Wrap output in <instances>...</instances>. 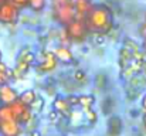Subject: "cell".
Listing matches in <instances>:
<instances>
[{"label": "cell", "instance_id": "9c48e42d", "mask_svg": "<svg viewBox=\"0 0 146 136\" xmlns=\"http://www.w3.org/2000/svg\"><path fill=\"white\" fill-rule=\"evenodd\" d=\"M74 4H75V11H77V19L84 20L92 4L91 0H74Z\"/></svg>", "mask_w": 146, "mask_h": 136}, {"label": "cell", "instance_id": "2e32d148", "mask_svg": "<svg viewBox=\"0 0 146 136\" xmlns=\"http://www.w3.org/2000/svg\"><path fill=\"white\" fill-rule=\"evenodd\" d=\"M60 41H61V45H67L71 41V38H70V36H68L65 27L62 29V31H61V34H60Z\"/></svg>", "mask_w": 146, "mask_h": 136}, {"label": "cell", "instance_id": "d6986e66", "mask_svg": "<svg viewBox=\"0 0 146 136\" xmlns=\"http://www.w3.org/2000/svg\"><path fill=\"white\" fill-rule=\"evenodd\" d=\"M58 116H60V113L54 109V111H51L48 113V119L51 121V122H55V121H58Z\"/></svg>", "mask_w": 146, "mask_h": 136}, {"label": "cell", "instance_id": "484cf974", "mask_svg": "<svg viewBox=\"0 0 146 136\" xmlns=\"http://www.w3.org/2000/svg\"><path fill=\"white\" fill-rule=\"evenodd\" d=\"M0 136H1V135H0Z\"/></svg>", "mask_w": 146, "mask_h": 136}, {"label": "cell", "instance_id": "7a4b0ae2", "mask_svg": "<svg viewBox=\"0 0 146 136\" xmlns=\"http://www.w3.org/2000/svg\"><path fill=\"white\" fill-rule=\"evenodd\" d=\"M0 135L1 136H20L21 123L10 105L1 103L0 106Z\"/></svg>", "mask_w": 146, "mask_h": 136}, {"label": "cell", "instance_id": "7c38bea8", "mask_svg": "<svg viewBox=\"0 0 146 136\" xmlns=\"http://www.w3.org/2000/svg\"><path fill=\"white\" fill-rule=\"evenodd\" d=\"M78 98H80V106H82L84 109L91 108L94 105V102H95V98L92 95H81Z\"/></svg>", "mask_w": 146, "mask_h": 136}, {"label": "cell", "instance_id": "6da1fadb", "mask_svg": "<svg viewBox=\"0 0 146 136\" xmlns=\"http://www.w3.org/2000/svg\"><path fill=\"white\" fill-rule=\"evenodd\" d=\"M85 26L90 33L105 34L112 29V11L105 4H91L85 19Z\"/></svg>", "mask_w": 146, "mask_h": 136}, {"label": "cell", "instance_id": "4fadbf2b", "mask_svg": "<svg viewBox=\"0 0 146 136\" xmlns=\"http://www.w3.org/2000/svg\"><path fill=\"white\" fill-rule=\"evenodd\" d=\"M46 4H47V0H30L29 7L33 11H43L44 7H46Z\"/></svg>", "mask_w": 146, "mask_h": 136}, {"label": "cell", "instance_id": "e0dca14e", "mask_svg": "<svg viewBox=\"0 0 146 136\" xmlns=\"http://www.w3.org/2000/svg\"><path fill=\"white\" fill-rule=\"evenodd\" d=\"M67 99H68V102L71 103V106H77V105H80V98L75 96V95H70V96H67Z\"/></svg>", "mask_w": 146, "mask_h": 136}, {"label": "cell", "instance_id": "603a6c76", "mask_svg": "<svg viewBox=\"0 0 146 136\" xmlns=\"http://www.w3.org/2000/svg\"><path fill=\"white\" fill-rule=\"evenodd\" d=\"M143 125H145V128H146V113H145V116H143Z\"/></svg>", "mask_w": 146, "mask_h": 136}, {"label": "cell", "instance_id": "8992f818", "mask_svg": "<svg viewBox=\"0 0 146 136\" xmlns=\"http://www.w3.org/2000/svg\"><path fill=\"white\" fill-rule=\"evenodd\" d=\"M17 99H19V94L11 85H9V84L0 85V102L1 103L9 105V103H11Z\"/></svg>", "mask_w": 146, "mask_h": 136}, {"label": "cell", "instance_id": "5b68a950", "mask_svg": "<svg viewBox=\"0 0 146 136\" xmlns=\"http://www.w3.org/2000/svg\"><path fill=\"white\" fill-rule=\"evenodd\" d=\"M65 30H67L71 41H82V40H85L87 34L90 33L85 26V21L80 20V19H75L72 23L65 26Z\"/></svg>", "mask_w": 146, "mask_h": 136}, {"label": "cell", "instance_id": "277c9868", "mask_svg": "<svg viewBox=\"0 0 146 136\" xmlns=\"http://www.w3.org/2000/svg\"><path fill=\"white\" fill-rule=\"evenodd\" d=\"M20 17V7L13 1H4L0 4V23L1 24H16Z\"/></svg>", "mask_w": 146, "mask_h": 136}, {"label": "cell", "instance_id": "52a82bcc", "mask_svg": "<svg viewBox=\"0 0 146 136\" xmlns=\"http://www.w3.org/2000/svg\"><path fill=\"white\" fill-rule=\"evenodd\" d=\"M57 61H58V58L55 57L54 51H52V52H51V51H46V52L43 54L41 64H40L41 71H44V72H50V71H52V70L57 67Z\"/></svg>", "mask_w": 146, "mask_h": 136}, {"label": "cell", "instance_id": "ba28073f", "mask_svg": "<svg viewBox=\"0 0 146 136\" xmlns=\"http://www.w3.org/2000/svg\"><path fill=\"white\" fill-rule=\"evenodd\" d=\"M52 108L60 113V115H64V116H70L71 115V103L68 102L67 98H55L54 102H52Z\"/></svg>", "mask_w": 146, "mask_h": 136}, {"label": "cell", "instance_id": "8fae6325", "mask_svg": "<svg viewBox=\"0 0 146 136\" xmlns=\"http://www.w3.org/2000/svg\"><path fill=\"white\" fill-rule=\"evenodd\" d=\"M19 99H20L24 105L31 106V105L36 102V99H37V94H36L33 90H27V91H24V92H21V94L19 95Z\"/></svg>", "mask_w": 146, "mask_h": 136}, {"label": "cell", "instance_id": "30bf717a", "mask_svg": "<svg viewBox=\"0 0 146 136\" xmlns=\"http://www.w3.org/2000/svg\"><path fill=\"white\" fill-rule=\"evenodd\" d=\"M54 54H55V57L58 58V61H61V62H71L72 58H74L71 50H70L67 45L57 47V48L54 50Z\"/></svg>", "mask_w": 146, "mask_h": 136}, {"label": "cell", "instance_id": "ac0fdd59", "mask_svg": "<svg viewBox=\"0 0 146 136\" xmlns=\"http://www.w3.org/2000/svg\"><path fill=\"white\" fill-rule=\"evenodd\" d=\"M10 1H13L17 7H27L30 3V0H10Z\"/></svg>", "mask_w": 146, "mask_h": 136}, {"label": "cell", "instance_id": "5bb4252c", "mask_svg": "<svg viewBox=\"0 0 146 136\" xmlns=\"http://www.w3.org/2000/svg\"><path fill=\"white\" fill-rule=\"evenodd\" d=\"M33 118V113H31V108L30 106H26V109L23 111V113L20 115V123H29Z\"/></svg>", "mask_w": 146, "mask_h": 136}, {"label": "cell", "instance_id": "d4e9b609", "mask_svg": "<svg viewBox=\"0 0 146 136\" xmlns=\"http://www.w3.org/2000/svg\"><path fill=\"white\" fill-rule=\"evenodd\" d=\"M145 23H146V17H145Z\"/></svg>", "mask_w": 146, "mask_h": 136}, {"label": "cell", "instance_id": "9a60e30c", "mask_svg": "<svg viewBox=\"0 0 146 136\" xmlns=\"http://www.w3.org/2000/svg\"><path fill=\"white\" fill-rule=\"evenodd\" d=\"M84 111H85V118H87V121L91 122V123H95V122H97V113H95L91 108L84 109Z\"/></svg>", "mask_w": 146, "mask_h": 136}, {"label": "cell", "instance_id": "cb8c5ba5", "mask_svg": "<svg viewBox=\"0 0 146 136\" xmlns=\"http://www.w3.org/2000/svg\"><path fill=\"white\" fill-rule=\"evenodd\" d=\"M4 1H9V0H0V4H1V3H4Z\"/></svg>", "mask_w": 146, "mask_h": 136}, {"label": "cell", "instance_id": "ffe728a7", "mask_svg": "<svg viewBox=\"0 0 146 136\" xmlns=\"http://www.w3.org/2000/svg\"><path fill=\"white\" fill-rule=\"evenodd\" d=\"M82 78H85V75H84V72H82V71H80V70H78V71L75 72V80H77V81H81Z\"/></svg>", "mask_w": 146, "mask_h": 136}, {"label": "cell", "instance_id": "7402d4cb", "mask_svg": "<svg viewBox=\"0 0 146 136\" xmlns=\"http://www.w3.org/2000/svg\"><path fill=\"white\" fill-rule=\"evenodd\" d=\"M30 136H40V133H38V132H33Z\"/></svg>", "mask_w": 146, "mask_h": 136}, {"label": "cell", "instance_id": "44dd1931", "mask_svg": "<svg viewBox=\"0 0 146 136\" xmlns=\"http://www.w3.org/2000/svg\"><path fill=\"white\" fill-rule=\"evenodd\" d=\"M142 106H143V109L146 111V95L143 96V99H142Z\"/></svg>", "mask_w": 146, "mask_h": 136}, {"label": "cell", "instance_id": "3957f363", "mask_svg": "<svg viewBox=\"0 0 146 136\" xmlns=\"http://www.w3.org/2000/svg\"><path fill=\"white\" fill-rule=\"evenodd\" d=\"M52 16L62 27L68 26L77 19L74 0H52Z\"/></svg>", "mask_w": 146, "mask_h": 136}]
</instances>
